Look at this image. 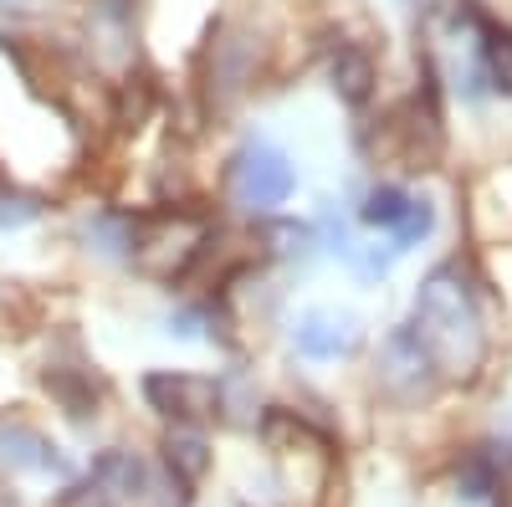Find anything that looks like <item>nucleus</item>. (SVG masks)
<instances>
[{
  "instance_id": "nucleus-5",
  "label": "nucleus",
  "mask_w": 512,
  "mask_h": 507,
  "mask_svg": "<svg viewBox=\"0 0 512 507\" xmlns=\"http://www.w3.org/2000/svg\"><path fill=\"white\" fill-rule=\"evenodd\" d=\"M333 93L344 98L349 108H359L369 93H374V57L364 52V47H338V57H333Z\"/></svg>"
},
{
  "instance_id": "nucleus-8",
  "label": "nucleus",
  "mask_w": 512,
  "mask_h": 507,
  "mask_svg": "<svg viewBox=\"0 0 512 507\" xmlns=\"http://www.w3.org/2000/svg\"><path fill=\"white\" fill-rule=\"evenodd\" d=\"M405 210H410L405 190H395V185H379V190H369L364 221H369V226H400V221H405Z\"/></svg>"
},
{
  "instance_id": "nucleus-6",
  "label": "nucleus",
  "mask_w": 512,
  "mask_h": 507,
  "mask_svg": "<svg viewBox=\"0 0 512 507\" xmlns=\"http://www.w3.org/2000/svg\"><path fill=\"white\" fill-rule=\"evenodd\" d=\"M344 323H333V318H308L303 328H297V349H303L308 359H338V354H349L354 349V333H338Z\"/></svg>"
},
{
  "instance_id": "nucleus-7",
  "label": "nucleus",
  "mask_w": 512,
  "mask_h": 507,
  "mask_svg": "<svg viewBox=\"0 0 512 507\" xmlns=\"http://www.w3.org/2000/svg\"><path fill=\"white\" fill-rule=\"evenodd\" d=\"M164 446H169V467H175V477H180L185 487L205 477V467H210V456H205V441H200L195 431H175V436H169Z\"/></svg>"
},
{
  "instance_id": "nucleus-4",
  "label": "nucleus",
  "mask_w": 512,
  "mask_h": 507,
  "mask_svg": "<svg viewBox=\"0 0 512 507\" xmlns=\"http://www.w3.org/2000/svg\"><path fill=\"white\" fill-rule=\"evenodd\" d=\"M144 395L154 410L175 415V420H195V415H210L221 405V390L200 374H149L144 379Z\"/></svg>"
},
{
  "instance_id": "nucleus-9",
  "label": "nucleus",
  "mask_w": 512,
  "mask_h": 507,
  "mask_svg": "<svg viewBox=\"0 0 512 507\" xmlns=\"http://www.w3.org/2000/svg\"><path fill=\"white\" fill-rule=\"evenodd\" d=\"M482 52H487V67L497 77V88L512 93V36L497 31V26H482Z\"/></svg>"
},
{
  "instance_id": "nucleus-1",
  "label": "nucleus",
  "mask_w": 512,
  "mask_h": 507,
  "mask_svg": "<svg viewBox=\"0 0 512 507\" xmlns=\"http://www.w3.org/2000/svg\"><path fill=\"white\" fill-rule=\"evenodd\" d=\"M415 313H420V328H415V338L425 349H436L441 359H466L472 364L477 354H482V333H477V308H472V292L461 287V277H456V267H446V272H436L431 282L420 287V303H415Z\"/></svg>"
},
{
  "instance_id": "nucleus-2",
  "label": "nucleus",
  "mask_w": 512,
  "mask_h": 507,
  "mask_svg": "<svg viewBox=\"0 0 512 507\" xmlns=\"http://www.w3.org/2000/svg\"><path fill=\"white\" fill-rule=\"evenodd\" d=\"M226 180H231L236 205H246V210H272L292 195V169H287L282 149H272V144H246L231 159Z\"/></svg>"
},
{
  "instance_id": "nucleus-3",
  "label": "nucleus",
  "mask_w": 512,
  "mask_h": 507,
  "mask_svg": "<svg viewBox=\"0 0 512 507\" xmlns=\"http://www.w3.org/2000/svg\"><path fill=\"white\" fill-rule=\"evenodd\" d=\"M144 482V467H139V456H128V451H108L93 461V472L82 487H72L62 497V507H118L139 492Z\"/></svg>"
}]
</instances>
